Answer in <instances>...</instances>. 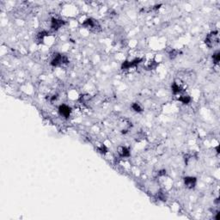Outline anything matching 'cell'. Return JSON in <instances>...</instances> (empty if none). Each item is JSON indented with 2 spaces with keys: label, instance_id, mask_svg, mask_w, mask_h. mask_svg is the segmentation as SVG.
<instances>
[{
  "label": "cell",
  "instance_id": "6da1fadb",
  "mask_svg": "<svg viewBox=\"0 0 220 220\" xmlns=\"http://www.w3.org/2000/svg\"><path fill=\"white\" fill-rule=\"evenodd\" d=\"M219 32L213 31L209 34L205 40V43L208 47H213L216 45L219 44Z\"/></svg>",
  "mask_w": 220,
  "mask_h": 220
},
{
  "label": "cell",
  "instance_id": "7a4b0ae2",
  "mask_svg": "<svg viewBox=\"0 0 220 220\" xmlns=\"http://www.w3.org/2000/svg\"><path fill=\"white\" fill-rule=\"evenodd\" d=\"M196 183H197V179L193 176H187L184 178V184H185L186 188H193L195 187Z\"/></svg>",
  "mask_w": 220,
  "mask_h": 220
},
{
  "label": "cell",
  "instance_id": "5b68a950",
  "mask_svg": "<svg viewBox=\"0 0 220 220\" xmlns=\"http://www.w3.org/2000/svg\"><path fill=\"white\" fill-rule=\"evenodd\" d=\"M119 154L122 157H128L130 156V150L126 146L120 147L119 149Z\"/></svg>",
  "mask_w": 220,
  "mask_h": 220
},
{
  "label": "cell",
  "instance_id": "277c9868",
  "mask_svg": "<svg viewBox=\"0 0 220 220\" xmlns=\"http://www.w3.org/2000/svg\"><path fill=\"white\" fill-rule=\"evenodd\" d=\"M63 23V20L57 19V18H52V21H51V28H52V29L57 30L58 29H59L60 27H62Z\"/></svg>",
  "mask_w": 220,
  "mask_h": 220
},
{
  "label": "cell",
  "instance_id": "3957f363",
  "mask_svg": "<svg viewBox=\"0 0 220 220\" xmlns=\"http://www.w3.org/2000/svg\"><path fill=\"white\" fill-rule=\"evenodd\" d=\"M59 112L60 115L64 116V117H65V118H68V117L70 116V115H71V113H72V109H71V107H70L69 106L63 104L59 107Z\"/></svg>",
  "mask_w": 220,
  "mask_h": 220
},
{
  "label": "cell",
  "instance_id": "8992f818",
  "mask_svg": "<svg viewBox=\"0 0 220 220\" xmlns=\"http://www.w3.org/2000/svg\"><path fill=\"white\" fill-rule=\"evenodd\" d=\"M179 101L183 104H188L191 102V97L188 95H181L179 98Z\"/></svg>",
  "mask_w": 220,
  "mask_h": 220
},
{
  "label": "cell",
  "instance_id": "52a82bcc",
  "mask_svg": "<svg viewBox=\"0 0 220 220\" xmlns=\"http://www.w3.org/2000/svg\"><path fill=\"white\" fill-rule=\"evenodd\" d=\"M131 107H132L133 111H134V112H136V113H140V112L143 111L142 106L139 104L138 102H133V103L132 104V106H131Z\"/></svg>",
  "mask_w": 220,
  "mask_h": 220
},
{
  "label": "cell",
  "instance_id": "ba28073f",
  "mask_svg": "<svg viewBox=\"0 0 220 220\" xmlns=\"http://www.w3.org/2000/svg\"><path fill=\"white\" fill-rule=\"evenodd\" d=\"M212 59H213V62H214V63L219 64V51L216 52L213 54Z\"/></svg>",
  "mask_w": 220,
  "mask_h": 220
}]
</instances>
